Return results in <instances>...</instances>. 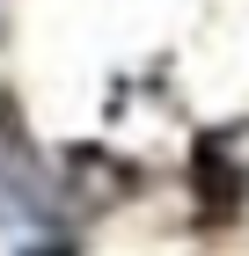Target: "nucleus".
Wrapping results in <instances>:
<instances>
[{"label":"nucleus","mask_w":249,"mask_h":256,"mask_svg":"<svg viewBox=\"0 0 249 256\" xmlns=\"http://www.w3.org/2000/svg\"><path fill=\"white\" fill-rule=\"evenodd\" d=\"M44 256H74V249H44Z\"/></svg>","instance_id":"f257e3e1"}]
</instances>
